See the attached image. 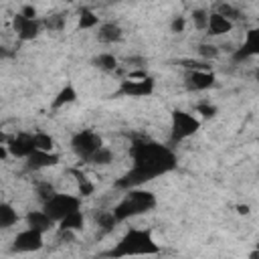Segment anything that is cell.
I'll use <instances>...</instances> for the list:
<instances>
[{"mask_svg": "<svg viewBox=\"0 0 259 259\" xmlns=\"http://www.w3.org/2000/svg\"><path fill=\"white\" fill-rule=\"evenodd\" d=\"M217 77L212 71H188L184 77V83L190 91H206L214 85Z\"/></svg>", "mask_w": 259, "mask_h": 259, "instance_id": "11", "label": "cell"}, {"mask_svg": "<svg viewBox=\"0 0 259 259\" xmlns=\"http://www.w3.org/2000/svg\"><path fill=\"white\" fill-rule=\"evenodd\" d=\"M73 174H75V178H77V184H79V194L81 196H89L91 192H93V184L81 174V172H77V170H73Z\"/></svg>", "mask_w": 259, "mask_h": 259, "instance_id": "30", "label": "cell"}, {"mask_svg": "<svg viewBox=\"0 0 259 259\" xmlns=\"http://www.w3.org/2000/svg\"><path fill=\"white\" fill-rule=\"evenodd\" d=\"M6 57H12V53L6 51V47H0V59H6Z\"/></svg>", "mask_w": 259, "mask_h": 259, "instance_id": "36", "label": "cell"}, {"mask_svg": "<svg viewBox=\"0 0 259 259\" xmlns=\"http://www.w3.org/2000/svg\"><path fill=\"white\" fill-rule=\"evenodd\" d=\"M42 245H45V239L40 233H36L32 229H24L14 237L10 251L12 253H32V251L42 249Z\"/></svg>", "mask_w": 259, "mask_h": 259, "instance_id": "7", "label": "cell"}, {"mask_svg": "<svg viewBox=\"0 0 259 259\" xmlns=\"http://www.w3.org/2000/svg\"><path fill=\"white\" fill-rule=\"evenodd\" d=\"M103 146V140L99 134L91 132V130H83V132H77L73 138H71V150L75 152L77 158L81 160H89L99 148Z\"/></svg>", "mask_w": 259, "mask_h": 259, "instance_id": "6", "label": "cell"}, {"mask_svg": "<svg viewBox=\"0 0 259 259\" xmlns=\"http://www.w3.org/2000/svg\"><path fill=\"white\" fill-rule=\"evenodd\" d=\"M61 231H67V233H75V231H81L85 227V217L81 210H75L71 214H67L63 221L57 223Z\"/></svg>", "mask_w": 259, "mask_h": 259, "instance_id": "17", "label": "cell"}, {"mask_svg": "<svg viewBox=\"0 0 259 259\" xmlns=\"http://www.w3.org/2000/svg\"><path fill=\"white\" fill-rule=\"evenodd\" d=\"M249 259H259V251H257V249H253V251L249 253Z\"/></svg>", "mask_w": 259, "mask_h": 259, "instance_id": "38", "label": "cell"}, {"mask_svg": "<svg viewBox=\"0 0 259 259\" xmlns=\"http://www.w3.org/2000/svg\"><path fill=\"white\" fill-rule=\"evenodd\" d=\"M132 158H134V168L115 182V188H138L140 184L156 178L158 174H164L174 168L176 158L174 154L154 142H136L132 148Z\"/></svg>", "mask_w": 259, "mask_h": 259, "instance_id": "1", "label": "cell"}, {"mask_svg": "<svg viewBox=\"0 0 259 259\" xmlns=\"http://www.w3.org/2000/svg\"><path fill=\"white\" fill-rule=\"evenodd\" d=\"M91 65L103 73H113L117 69V57L111 53H99L97 57L91 59Z\"/></svg>", "mask_w": 259, "mask_h": 259, "instance_id": "19", "label": "cell"}, {"mask_svg": "<svg viewBox=\"0 0 259 259\" xmlns=\"http://www.w3.org/2000/svg\"><path fill=\"white\" fill-rule=\"evenodd\" d=\"M217 14L225 16L229 22L241 20V12H239V10H237L233 4H229V2H221V4H217Z\"/></svg>", "mask_w": 259, "mask_h": 259, "instance_id": "26", "label": "cell"}, {"mask_svg": "<svg viewBox=\"0 0 259 259\" xmlns=\"http://www.w3.org/2000/svg\"><path fill=\"white\" fill-rule=\"evenodd\" d=\"M75 101H77V91H75V87H73L71 83H67L65 87H61V91H59L57 97L53 99L51 107H53V109H61V107H65V105H69V103H75Z\"/></svg>", "mask_w": 259, "mask_h": 259, "instance_id": "18", "label": "cell"}, {"mask_svg": "<svg viewBox=\"0 0 259 259\" xmlns=\"http://www.w3.org/2000/svg\"><path fill=\"white\" fill-rule=\"evenodd\" d=\"M59 164V154L55 152H40V150H34L28 158H26V166L30 170H40V168H51V166H57Z\"/></svg>", "mask_w": 259, "mask_h": 259, "instance_id": "14", "label": "cell"}, {"mask_svg": "<svg viewBox=\"0 0 259 259\" xmlns=\"http://www.w3.org/2000/svg\"><path fill=\"white\" fill-rule=\"evenodd\" d=\"M125 65H130V67H136V71H138V69L146 67V65H148V61H146L144 57H127V59H125Z\"/></svg>", "mask_w": 259, "mask_h": 259, "instance_id": "34", "label": "cell"}, {"mask_svg": "<svg viewBox=\"0 0 259 259\" xmlns=\"http://www.w3.org/2000/svg\"><path fill=\"white\" fill-rule=\"evenodd\" d=\"M184 26H186L184 16H174V18H172V22H170V32L178 34V32H182V30H184Z\"/></svg>", "mask_w": 259, "mask_h": 259, "instance_id": "32", "label": "cell"}, {"mask_svg": "<svg viewBox=\"0 0 259 259\" xmlns=\"http://www.w3.org/2000/svg\"><path fill=\"white\" fill-rule=\"evenodd\" d=\"M99 24V18H97V14H93L91 10H87V8H81V14H79V22H77V26L81 28V30H87V28H93V26H97Z\"/></svg>", "mask_w": 259, "mask_h": 259, "instance_id": "25", "label": "cell"}, {"mask_svg": "<svg viewBox=\"0 0 259 259\" xmlns=\"http://www.w3.org/2000/svg\"><path fill=\"white\" fill-rule=\"evenodd\" d=\"M160 253V245L154 241L152 233L146 229H130L117 245L107 253V257L121 259V257H132V255H156Z\"/></svg>", "mask_w": 259, "mask_h": 259, "instance_id": "2", "label": "cell"}, {"mask_svg": "<svg viewBox=\"0 0 259 259\" xmlns=\"http://www.w3.org/2000/svg\"><path fill=\"white\" fill-rule=\"evenodd\" d=\"M95 221H97V227H101V231H103V233L113 231V229H115V225H117V219L113 217V212H111V210H101V212L95 217Z\"/></svg>", "mask_w": 259, "mask_h": 259, "instance_id": "24", "label": "cell"}, {"mask_svg": "<svg viewBox=\"0 0 259 259\" xmlns=\"http://www.w3.org/2000/svg\"><path fill=\"white\" fill-rule=\"evenodd\" d=\"M32 146H34V150H40V152H53L55 140L45 132H36V134H32Z\"/></svg>", "mask_w": 259, "mask_h": 259, "instance_id": "21", "label": "cell"}, {"mask_svg": "<svg viewBox=\"0 0 259 259\" xmlns=\"http://www.w3.org/2000/svg\"><path fill=\"white\" fill-rule=\"evenodd\" d=\"M57 223L45 212V210H28L26 212V229H32L40 235H45L47 231H51Z\"/></svg>", "mask_w": 259, "mask_h": 259, "instance_id": "13", "label": "cell"}, {"mask_svg": "<svg viewBox=\"0 0 259 259\" xmlns=\"http://www.w3.org/2000/svg\"><path fill=\"white\" fill-rule=\"evenodd\" d=\"M65 24H67V18H65V14H61V12H55V14L47 16V18L42 20V26H45L47 30H51V32H61V30L65 28Z\"/></svg>", "mask_w": 259, "mask_h": 259, "instance_id": "22", "label": "cell"}, {"mask_svg": "<svg viewBox=\"0 0 259 259\" xmlns=\"http://www.w3.org/2000/svg\"><path fill=\"white\" fill-rule=\"evenodd\" d=\"M198 55H200V59L202 61H212V59H217L219 57V53H221V49L217 47V45H212V42H200L198 45Z\"/></svg>", "mask_w": 259, "mask_h": 259, "instance_id": "27", "label": "cell"}, {"mask_svg": "<svg viewBox=\"0 0 259 259\" xmlns=\"http://www.w3.org/2000/svg\"><path fill=\"white\" fill-rule=\"evenodd\" d=\"M12 28H14V32L18 34L20 40H32L40 34L42 22H38V18L36 20H26L22 14H16V16H12Z\"/></svg>", "mask_w": 259, "mask_h": 259, "instance_id": "10", "label": "cell"}, {"mask_svg": "<svg viewBox=\"0 0 259 259\" xmlns=\"http://www.w3.org/2000/svg\"><path fill=\"white\" fill-rule=\"evenodd\" d=\"M121 36H123V30H121V26L117 22H103L97 28V40L99 42L111 45V42L121 40Z\"/></svg>", "mask_w": 259, "mask_h": 259, "instance_id": "15", "label": "cell"}, {"mask_svg": "<svg viewBox=\"0 0 259 259\" xmlns=\"http://www.w3.org/2000/svg\"><path fill=\"white\" fill-rule=\"evenodd\" d=\"M192 22H194V26L198 28V30H204L206 28V24H208V12L204 10V8H196V10H192Z\"/></svg>", "mask_w": 259, "mask_h": 259, "instance_id": "29", "label": "cell"}, {"mask_svg": "<svg viewBox=\"0 0 259 259\" xmlns=\"http://www.w3.org/2000/svg\"><path fill=\"white\" fill-rule=\"evenodd\" d=\"M55 194H57V190H55V186H53L51 182L42 180V182H38V184H36V196L40 198V202H42V204H45V202H49Z\"/></svg>", "mask_w": 259, "mask_h": 259, "instance_id": "28", "label": "cell"}, {"mask_svg": "<svg viewBox=\"0 0 259 259\" xmlns=\"http://www.w3.org/2000/svg\"><path fill=\"white\" fill-rule=\"evenodd\" d=\"M8 154L14 156V158H28L32 152H34V146H32V136L28 134H20L16 138H10L8 144Z\"/></svg>", "mask_w": 259, "mask_h": 259, "instance_id": "12", "label": "cell"}, {"mask_svg": "<svg viewBox=\"0 0 259 259\" xmlns=\"http://www.w3.org/2000/svg\"><path fill=\"white\" fill-rule=\"evenodd\" d=\"M18 223V212L12 204L0 202V229H10Z\"/></svg>", "mask_w": 259, "mask_h": 259, "instance_id": "20", "label": "cell"}, {"mask_svg": "<svg viewBox=\"0 0 259 259\" xmlns=\"http://www.w3.org/2000/svg\"><path fill=\"white\" fill-rule=\"evenodd\" d=\"M6 156H8V148L0 146V160H6Z\"/></svg>", "mask_w": 259, "mask_h": 259, "instance_id": "37", "label": "cell"}, {"mask_svg": "<svg viewBox=\"0 0 259 259\" xmlns=\"http://www.w3.org/2000/svg\"><path fill=\"white\" fill-rule=\"evenodd\" d=\"M18 14H22L26 20H36V8H34L32 4H24Z\"/></svg>", "mask_w": 259, "mask_h": 259, "instance_id": "33", "label": "cell"}, {"mask_svg": "<svg viewBox=\"0 0 259 259\" xmlns=\"http://www.w3.org/2000/svg\"><path fill=\"white\" fill-rule=\"evenodd\" d=\"M42 210L55 221H63L67 214L75 212V210H81V198L79 196H73V194H55L49 202L42 204Z\"/></svg>", "mask_w": 259, "mask_h": 259, "instance_id": "4", "label": "cell"}, {"mask_svg": "<svg viewBox=\"0 0 259 259\" xmlns=\"http://www.w3.org/2000/svg\"><path fill=\"white\" fill-rule=\"evenodd\" d=\"M194 111L200 113V117H204V119H210V117L217 115V107L210 105V103H196L194 105Z\"/></svg>", "mask_w": 259, "mask_h": 259, "instance_id": "31", "label": "cell"}, {"mask_svg": "<svg viewBox=\"0 0 259 259\" xmlns=\"http://www.w3.org/2000/svg\"><path fill=\"white\" fill-rule=\"evenodd\" d=\"M156 206V196L154 192L150 190H140V188H130L127 194L123 196L121 202H117V206L111 210L113 217L117 219V223L125 221V219H132L136 214H142V212H148Z\"/></svg>", "mask_w": 259, "mask_h": 259, "instance_id": "3", "label": "cell"}, {"mask_svg": "<svg viewBox=\"0 0 259 259\" xmlns=\"http://www.w3.org/2000/svg\"><path fill=\"white\" fill-rule=\"evenodd\" d=\"M89 164H93V166H107V164H111L113 162V152L109 150V148H105V146H101L89 160H87Z\"/></svg>", "mask_w": 259, "mask_h": 259, "instance_id": "23", "label": "cell"}, {"mask_svg": "<svg viewBox=\"0 0 259 259\" xmlns=\"http://www.w3.org/2000/svg\"><path fill=\"white\" fill-rule=\"evenodd\" d=\"M198 130H200V121L194 115H190L182 109L172 111V127H170V140L172 142H182V140L194 136Z\"/></svg>", "mask_w": 259, "mask_h": 259, "instance_id": "5", "label": "cell"}, {"mask_svg": "<svg viewBox=\"0 0 259 259\" xmlns=\"http://www.w3.org/2000/svg\"><path fill=\"white\" fill-rule=\"evenodd\" d=\"M154 91V79L146 77V79H123L117 95H125V97H148Z\"/></svg>", "mask_w": 259, "mask_h": 259, "instance_id": "8", "label": "cell"}, {"mask_svg": "<svg viewBox=\"0 0 259 259\" xmlns=\"http://www.w3.org/2000/svg\"><path fill=\"white\" fill-rule=\"evenodd\" d=\"M255 55H259V30L257 28H249L243 47L235 49L231 53V57H233V63H243V61H247V59H251Z\"/></svg>", "mask_w": 259, "mask_h": 259, "instance_id": "9", "label": "cell"}, {"mask_svg": "<svg viewBox=\"0 0 259 259\" xmlns=\"http://www.w3.org/2000/svg\"><path fill=\"white\" fill-rule=\"evenodd\" d=\"M237 212L239 214H249L251 208H249V204H237Z\"/></svg>", "mask_w": 259, "mask_h": 259, "instance_id": "35", "label": "cell"}, {"mask_svg": "<svg viewBox=\"0 0 259 259\" xmlns=\"http://www.w3.org/2000/svg\"><path fill=\"white\" fill-rule=\"evenodd\" d=\"M206 30H208V34H212V36H221V34H227V32L233 30V22H229L225 16H221V14H217V12H208Z\"/></svg>", "mask_w": 259, "mask_h": 259, "instance_id": "16", "label": "cell"}]
</instances>
